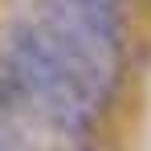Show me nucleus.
Wrapping results in <instances>:
<instances>
[{"label": "nucleus", "instance_id": "nucleus-2", "mask_svg": "<svg viewBox=\"0 0 151 151\" xmlns=\"http://www.w3.org/2000/svg\"><path fill=\"white\" fill-rule=\"evenodd\" d=\"M0 151H29V135H25V127L4 123V119H0Z\"/></svg>", "mask_w": 151, "mask_h": 151}, {"label": "nucleus", "instance_id": "nucleus-3", "mask_svg": "<svg viewBox=\"0 0 151 151\" xmlns=\"http://www.w3.org/2000/svg\"><path fill=\"white\" fill-rule=\"evenodd\" d=\"M57 151H94V147H90L86 139H70V143H61Z\"/></svg>", "mask_w": 151, "mask_h": 151}, {"label": "nucleus", "instance_id": "nucleus-1", "mask_svg": "<svg viewBox=\"0 0 151 151\" xmlns=\"http://www.w3.org/2000/svg\"><path fill=\"white\" fill-rule=\"evenodd\" d=\"M0 65L8 70L29 119L65 139H86L106 102L74 70V61L37 29L33 17H17L0 33Z\"/></svg>", "mask_w": 151, "mask_h": 151}]
</instances>
